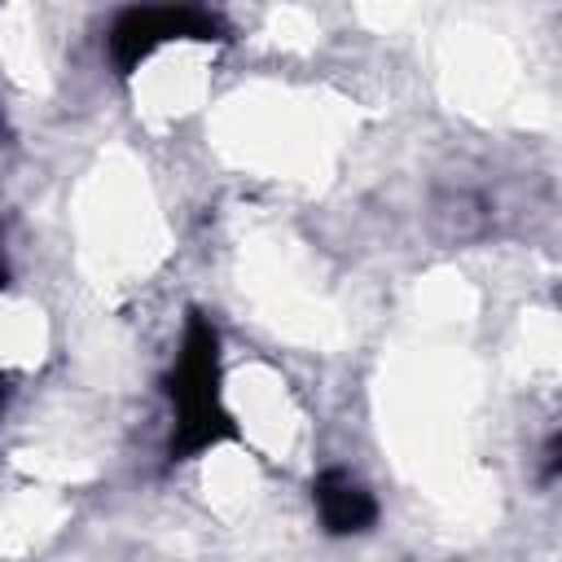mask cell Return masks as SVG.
<instances>
[{"label":"cell","instance_id":"1","mask_svg":"<svg viewBox=\"0 0 562 562\" xmlns=\"http://www.w3.org/2000/svg\"><path fill=\"white\" fill-rule=\"evenodd\" d=\"M171 404V461H193L220 443L237 439V422L224 404V360H220V329L211 316L189 312L180 351L162 378Z\"/></svg>","mask_w":562,"mask_h":562},{"label":"cell","instance_id":"2","mask_svg":"<svg viewBox=\"0 0 562 562\" xmlns=\"http://www.w3.org/2000/svg\"><path fill=\"white\" fill-rule=\"evenodd\" d=\"M224 26L215 13L193 9V4H145V9H123L105 35V53L119 75H132L140 61H149L162 44L171 40H220Z\"/></svg>","mask_w":562,"mask_h":562},{"label":"cell","instance_id":"3","mask_svg":"<svg viewBox=\"0 0 562 562\" xmlns=\"http://www.w3.org/2000/svg\"><path fill=\"white\" fill-rule=\"evenodd\" d=\"M312 501L329 536H360L378 522V501L342 470H321L312 483Z\"/></svg>","mask_w":562,"mask_h":562},{"label":"cell","instance_id":"4","mask_svg":"<svg viewBox=\"0 0 562 562\" xmlns=\"http://www.w3.org/2000/svg\"><path fill=\"white\" fill-rule=\"evenodd\" d=\"M9 285V268H4V255H0V290Z\"/></svg>","mask_w":562,"mask_h":562},{"label":"cell","instance_id":"5","mask_svg":"<svg viewBox=\"0 0 562 562\" xmlns=\"http://www.w3.org/2000/svg\"><path fill=\"white\" fill-rule=\"evenodd\" d=\"M0 400H4V391H0Z\"/></svg>","mask_w":562,"mask_h":562}]
</instances>
